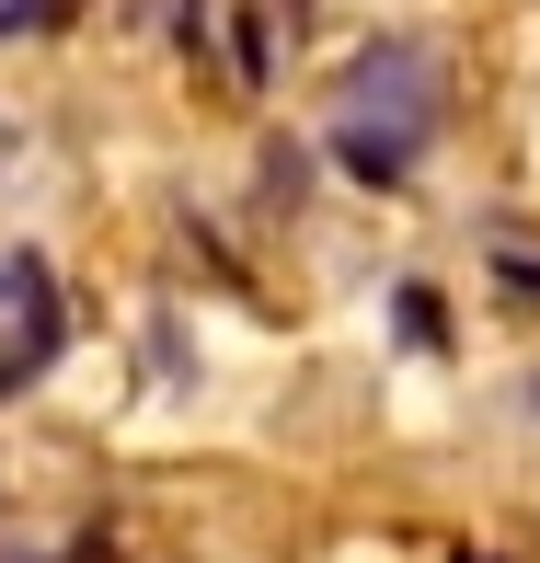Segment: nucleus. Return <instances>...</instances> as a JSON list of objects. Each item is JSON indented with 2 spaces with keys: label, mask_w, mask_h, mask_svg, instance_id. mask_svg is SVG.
I'll list each match as a JSON object with an SVG mask.
<instances>
[{
  "label": "nucleus",
  "mask_w": 540,
  "mask_h": 563,
  "mask_svg": "<svg viewBox=\"0 0 540 563\" xmlns=\"http://www.w3.org/2000/svg\"><path fill=\"white\" fill-rule=\"evenodd\" d=\"M58 345V299H46V265L35 253H0V391H12L35 356Z\"/></svg>",
  "instance_id": "obj_2"
},
{
  "label": "nucleus",
  "mask_w": 540,
  "mask_h": 563,
  "mask_svg": "<svg viewBox=\"0 0 540 563\" xmlns=\"http://www.w3.org/2000/svg\"><path fill=\"white\" fill-rule=\"evenodd\" d=\"M437 126H449V69H437L415 35L356 46V69L333 81V162H345L356 185H403L437 150Z\"/></svg>",
  "instance_id": "obj_1"
},
{
  "label": "nucleus",
  "mask_w": 540,
  "mask_h": 563,
  "mask_svg": "<svg viewBox=\"0 0 540 563\" xmlns=\"http://www.w3.org/2000/svg\"><path fill=\"white\" fill-rule=\"evenodd\" d=\"M81 0H0V35H58Z\"/></svg>",
  "instance_id": "obj_3"
}]
</instances>
